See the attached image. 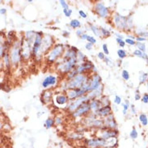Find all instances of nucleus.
<instances>
[{
	"instance_id": "f257e3e1",
	"label": "nucleus",
	"mask_w": 148,
	"mask_h": 148,
	"mask_svg": "<svg viewBox=\"0 0 148 148\" xmlns=\"http://www.w3.org/2000/svg\"><path fill=\"white\" fill-rule=\"evenodd\" d=\"M77 50L75 47H72L71 50H67L64 57L63 62L58 67V69L63 73L70 72L74 69L77 62Z\"/></svg>"
},
{
	"instance_id": "f03ea898",
	"label": "nucleus",
	"mask_w": 148,
	"mask_h": 148,
	"mask_svg": "<svg viewBox=\"0 0 148 148\" xmlns=\"http://www.w3.org/2000/svg\"><path fill=\"white\" fill-rule=\"evenodd\" d=\"M88 82V77L84 74H79L71 78L67 84V88L79 89L81 88Z\"/></svg>"
},
{
	"instance_id": "7ed1b4c3",
	"label": "nucleus",
	"mask_w": 148,
	"mask_h": 148,
	"mask_svg": "<svg viewBox=\"0 0 148 148\" xmlns=\"http://www.w3.org/2000/svg\"><path fill=\"white\" fill-rule=\"evenodd\" d=\"M21 57V48L19 42H15L12 49L11 50V54L9 55V58H11V62L13 64H17L20 61Z\"/></svg>"
},
{
	"instance_id": "20e7f679",
	"label": "nucleus",
	"mask_w": 148,
	"mask_h": 148,
	"mask_svg": "<svg viewBox=\"0 0 148 148\" xmlns=\"http://www.w3.org/2000/svg\"><path fill=\"white\" fill-rule=\"evenodd\" d=\"M64 50V46L61 44H58L56 45L50 52V54L48 55V61H50L51 62H54L58 59V58L61 56V54H62Z\"/></svg>"
},
{
	"instance_id": "39448f33",
	"label": "nucleus",
	"mask_w": 148,
	"mask_h": 148,
	"mask_svg": "<svg viewBox=\"0 0 148 148\" xmlns=\"http://www.w3.org/2000/svg\"><path fill=\"white\" fill-rule=\"evenodd\" d=\"M86 92H87V89L85 88L84 85L81 88L70 89L67 92V98H69L70 100H74V99L75 100V99L80 97L82 96H84Z\"/></svg>"
},
{
	"instance_id": "423d86ee",
	"label": "nucleus",
	"mask_w": 148,
	"mask_h": 148,
	"mask_svg": "<svg viewBox=\"0 0 148 148\" xmlns=\"http://www.w3.org/2000/svg\"><path fill=\"white\" fill-rule=\"evenodd\" d=\"M85 143L87 144V146H88L90 147H106V140L103 139L101 138L86 139L85 140Z\"/></svg>"
},
{
	"instance_id": "0eeeda50",
	"label": "nucleus",
	"mask_w": 148,
	"mask_h": 148,
	"mask_svg": "<svg viewBox=\"0 0 148 148\" xmlns=\"http://www.w3.org/2000/svg\"><path fill=\"white\" fill-rule=\"evenodd\" d=\"M101 83V78L100 77V75H94L92 79H90L89 81L88 82V85L89 92H92V91H95L99 88L101 87L100 85Z\"/></svg>"
},
{
	"instance_id": "6e6552de",
	"label": "nucleus",
	"mask_w": 148,
	"mask_h": 148,
	"mask_svg": "<svg viewBox=\"0 0 148 148\" xmlns=\"http://www.w3.org/2000/svg\"><path fill=\"white\" fill-rule=\"evenodd\" d=\"M41 41H42V33H37L35 36L33 45V54L34 56H37L38 54L41 45Z\"/></svg>"
},
{
	"instance_id": "1a4fd4ad",
	"label": "nucleus",
	"mask_w": 148,
	"mask_h": 148,
	"mask_svg": "<svg viewBox=\"0 0 148 148\" xmlns=\"http://www.w3.org/2000/svg\"><path fill=\"white\" fill-rule=\"evenodd\" d=\"M88 96H82L80 97H79L78 99H75L74 101L71 102V104L69 105L68 109L70 111H74V110L77 109L81 105H83L84 103L88 100Z\"/></svg>"
},
{
	"instance_id": "9d476101",
	"label": "nucleus",
	"mask_w": 148,
	"mask_h": 148,
	"mask_svg": "<svg viewBox=\"0 0 148 148\" xmlns=\"http://www.w3.org/2000/svg\"><path fill=\"white\" fill-rule=\"evenodd\" d=\"M114 22L116 26L120 29H126L127 28V19L126 17L116 15L114 17Z\"/></svg>"
},
{
	"instance_id": "9b49d317",
	"label": "nucleus",
	"mask_w": 148,
	"mask_h": 148,
	"mask_svg": "<svg viewBox=\"0 0 148 148\" xmlns=\"http://www.w3.org/2000/svg\"><path fill=\"white\" fill-rule=\"evenodd\" d=\"M95 11L100 17L109 16V9L106 7L102 3H97L95 5Z\"/></svg>"
},
{
	"instance_id": "f8f14e48",
	"label": "nucleus",
	"mask_w": 148,
	"mask_h": 148,
	"mask_svg": "<svg viewBox=\"0 0 148 148\" xmlns=\"http://www.w3.org/2000/svg\"><path fill=\"white\" fill-rule=\"evenodd\" d=\"M52 44H53V39L50 36H45L41 41V45L40 50H41L43 53H45V51L50 49Z\"/></svg>"
},
{
	"instance_id": "ddd939ff",
	"label": "nucleus",
	"mask_w": 148,
	"mask_h": 148,
	"mask_svg": "<svg viewBox=\"0 0 148 148\" xmlns=\"http://www.w3.org/2000/svg\"><path fill=\"white\" fill-rule=\"evenodd\" d=\"M89 110H90V105H89L88 103H86V102H85L83 105H81L75 111V113H73V115H74V117H80L82 115L87 113Z\"/></svg>"
},
{
	"instance_id": "4468645a",
	"label": "nucleus",
	"mask_w": 148,
	"mask_h": 148,
	"mask_svg": "<svg viewBox=\"0 0 148 148\" xmlns=\"http://www.w3.org/2000/svg\"><path fill=\"white\" fill-rule=\"evenodd\" d=\"M57 83V78L53 75L47 76L42 82V87L45 88H48L50 86H54Z\"/></svg>"
},
{
	"instance_id": "2eb2a0df",
	"label": "nucleus",
	"mask_w": 148,
	"mask_h": 148,
	"mask_svg": "<svg viewBox=\"0 0 148 148\" xmlns=\"http://www.w3.org/2000/svg\"><path fill=\"white\" fill-rule=\"evenodd\" d=\"M117 131L113 130H107L105 131L102 132L101 134V138L105 140H108L112 138H116V136L117 135Z\"/></svg>"
},
{
	"instance_id": "dca6fc26",
	"label": "nucleus",
	"mask_w": 148,
	"mask_h": 148,
	"mask_svg": "<svg viewBox=\"0 0 148 148\" xmlns=\"http://www.w3.org/2000/svg\"><path fill=\"white\" fill-rule=\"evenodd\" d=\"M106 126L109 127L110 129H115L117 127V123L115 122L114 117L113 114H109L107 116V117L105 120Z\"/></svg>"
},
{
	"instance_id": "f3484780",
	"label": "nucleus",
	"mask_w": 148,
	"mask_h": 148,
	"mask_svg": "<svg viewBox=\"0 0 148 148\" xmlns=\"http://www.w3.org/2000/svg\"><path fill=\"white\" fill-rule=\"evenodd\" d=\"M111 110H112V109L109 105L103 106L97 110V114L99 116H101V117H106V116L110 114Z\"/></svg>"
},
{
	"instance_id": "a211bd4d",
	"label": "nucleus",
	"mask_w": 148,
	"mask_h": 148,
	"mask_svg": "<svg viewBox=\"0 0 148 148\" xmlns=\"http://www.w3.org/2000/svg\"><path fill=\"white\" fill-rule=\"evenodd\" d=\"M56 102L58 103V105H65L68 100V98L67 96H65L63 94H60L58 96H57V97H56Z\"/></svg>"
},
{
	"instance_id": "6ab92c4d",
	"label": "nucleus",
	"mask_w": 148,
	"mask_h": 148,
	"mask_svg": "<svg viewBox=\"0 0 148 148\" xmlns=\"http://www.w3.org/2000/svg\"><path fill=\"white\" fill-rule=\"evenodd\" d=\"M100 100H94L92 99V100L89 103V105H90V109L92 110H98L100 108Z\"/></svg>"
},
{
	"instance_id": "aec40b11",
	"label": "nucleus",
	"mask_w": 148,
	"mask_h": 148,
	"mask_svg": "<svg viewBox=\"0 0 148 148\" xmlns=\"http://www.w3.org/2000/svg\"><path fill=\"white\" fill-rule=\"evenodd\" d=\"M51 96H52V92H51L50 90V91L48 90V91L44 92L42 96H41V101H42L43 103H47V102H49L50 100Z\"/></svg>"
},
{
	"instance_id": "412c9836",
	"label": "nucleus",
	"mask_w": 148,
	"mask_h": 148,
	"mask_svg": "<svg viewBox=\"0 0 148 148\" xmlns=\"http://www.w3.org/2000/svg\"><path fill=\"white\" fill-rule=\"evenodd\" d=\"M134 54L135 55V56H137V57H139V58H142L147 60V55L144 52H142V51L138 50H136L134 52Z\"/></svg>"
},
{
	"instance_id": "4be33fe9",
	"label": "nucleus",
	"mask_w": 148,
	"mask_h": 148,
	"mask_svg": "<svg viewBox=\"0 0 148 148\" xmlns=\"http://www.w3.org/2000/svg\"><path fill=\"white\" fill-rule=\"evenodd\" d=\"M139 121L142 122L143 124V126H147L148 124V122H147V116L146 114H144V113H142V114L139 116Z\"/></svg>"
},
{
	"instance_id": "5701e85b",
	"label": "nucleus",
	"mask_w": 148,
	"mask_h": 148,
	"mask_svg": "<svg viewBox=\"0 0 148 148\" xmlns=\"http://www.w3.org/2000/svg\"><path fill=\"white\" fill-rule=\"evenodd\" d=\"M70 25L73 29H76V28H79L81 26V23L78 20H72L71 23H70Z\"/></svg>"
},
{
	"instance_id": "b1692460",
	"label": "nucleus",
	"mask_w": 148,
	"mask_h": 148,
	"mask_svg": "<svg viewBox=\"0 0 148 148\" xmlns=\"http://www.w3.org/2000/svg\"><path fill=\"white\" fill-rule=\"evenodd\" d=\"M54 125V119L48 118L46 121H45V127L48 128V129L51 128Z\"/></svg>"
},
{
	"instance_id": "393cba45",
	"label": "nucleus",
	"mask_w": 148,
	"mask_h": 148,
	"mask_svg": "<svg viewBox=\"0 0 148 148\" xmlns=\"http://www.w3.org/2000/svg\"><path fill=\"white\" fill-rule=\"evenodd\" d=\"M3 60H4V62L6 64V66L9 67H10V58H9V54L7 53H3Z\"/></svg>"
},
{
	"instance_id": "a878e982",
	"label": "nucleus",
	"mask_w": 148,
	"mask_h": 148,
	"mask_svg": "<svg viewBox=\"0 0 148 148\" xmlns=\"http://www.w3.org/2000/svg\"><path fill=\"white\" fill-rule=\"evenodd\" d=\"M136 44H137V46L138 48V50L142 51V52H144V51L146 50V45H145L144 43L137 42Z\"/></svg>"
},
{
	"instance_id": "bb28decb",
	"label": "nucleus",
	"mask_w": 148,
	"mask_h": 148,
	"mask_svg": "<svg viewBox=\"0 0 148 148\" xmlns=\"http://www.w3.org/2000/svg\"><path fill=\"white\" fill-rule=\"evenodd\" d=\"M117 54H118L119 58H122V59L126 57V51L123 50H117Z\"/></svg>"
},
{
	"instance_id": "cd10ccee",
	"label": "nucleus",
	"mask_w": 148,
	"mask_h": 148,
	"mask_svg": "<svg viewBox=\"0 0 148 148\" xmlns=\"http://www.w3.org/2000/svg\"><path fill=\"white\" fill-rule=\"evenodd\" d=\"M130 138H133V139H136L137 138H138V132H137V130H136V129H133L132 130V131L130 132Z\"/></svg>"
},
{
	"instance_id": "c85d7f7f",
	"label": "nucleus",
	"mask_w": 148,
	"mask_h": 148,
	"mask_svg": "<svg viewBox=\"0 0 148 148\" xmlns=\"http://www.w3.org/2000/svg\"><path fill=\"white\" fill-rule=\"evenodd\" d=\"M122 78L125 80H128L130 79V74L126 70H124L122 71Z\"/></svg>"
},
{
	"instance_id": "c756f323",
	"label": "nucleus",
	"mask_w": 148,
	"mask_h": 148,
	"mask_svg": "<svg viewBox=\"0 0 148 148\" xmlns=\"http://www.w3.org/2000/svg\"><path fill=\"white\" fill-rule=\"evenodd\" d=\"M86 40L88 41V43H91V44H95V43L96 42V38H94L93 37H92V36H88V37H87Z\"/></svg>"
},
{
	"instance_id": "7c9ffc66",
	"label": "nucleus",
	"mask_w": 148,
	"mask_h": 148,
	"mask_svg": "<svg viewBox=\"0 0 148 148\" xmlns=\"http://www.w3.org/2000/svg\"><path fill=\"white\" fill-rule=\"evenodd\" d=\"M60 3V4L62 5V7H63L64 10H69V5L67 3V2L66 1H64V0H61L59 2Z\"/></svg>"
},
{
	"instance_id": "2f4dec72",
	"label": "nucleus",
	"mask_w": 148,
	"mask_h": 148,
	"mask_svg": "<svg viewBox=\"0 0 148 148\" xmlns=\"http://www.w3.org/2000/svg\"><path fill=\"white\" fill-rule=\"evenodd\" d=\"M91 28H92V31L93 32L95 35L100 36V29H97L96 27H95V26L93 25H91Z\"/></svg>"
},
{
	"instance_id": "473e14b6",
	"label": "nucleus",
	"mask_w": 148,
	"mask_h": 148,
	"mask_svg": "<svg viewBox=\"0 0 148 148\" xmlns=\"http://www.w3.org/2000/svg\"><path fill=\"white\" fill-rule=\"evenodd\" d=\"M123 114L125 115L126 113V111L128 110V109H129V101L128 100H126V104L125 105H123Z\"/></svg>"
},
{
	"instance_id": "72a5a7b5",
	"label": "nucleus",
	"mask_w": 148,
	"mask_h": 148,
	"mask_svg": "<svg viewBox=\"0 0 148 148\" xmlns=\"http://www.w3.org/2000/svg\"><path fill=\"white\" fill-rule=\"evenodd\" d=\"M100 32L102 33V35H104V36H105V37H109V36H110L109 32L108 30H106L105 29H104V28L100 29Z\"/></svg>"
},
{
	"instance_id": "f704fd0d",
	"label": "nucleus",
	"mask_w": 148,
	"mask_h": 148,
	"mask_svg": "<svg viewBox=\"0 0 148 148\" xmlns=\"http://www.w3.org/2000/svg\"><path fill=\"white\" fill-rule=\"evenodd\" d=\"M63 12L66 16L70 17L72 14V10H71V9H69V10H64L63 9Z\"/></svg>"
},
{
	"instance_id": "c9c22d12",
	"label": "nucleus",
	"mask_w": 148,
	"mask_h": 148,
	"mask_svg": "<svg viewBox=\"0 0 148 148\" xmlns=\"http://www.w3.org/2000/svg\"><path fill=\"white\" fill-rule=\"evenodd\" d=\"M125 43H127V44H129V45H135L136 42L134 41V40H131V39H129L127 38L126 41H125Z\"/></svg>"
},
{
	"instance_id": "e433bc0d",
	"label": "nucleus",
	"mask_w": 148,
	"mask_h": 148,
	"mask_svg": "<svg viewBox=\"0 0 148 148\" xmlns=\"http://www.w3.org/2000/svg\"><path fill=\"white\" fill-rule=\"evenodd\" d=\"M117 43L119 44V45L121 47H124L125 46V45H126V43H125V41H123L122 39L117 38Z\"/></svg>"
},
{
	"instance_id": "4c0bfd02",
	"label": "nucleus",
	"mask_w": 148,
	"mask_h": 148,
	"mask_svg": "<svg viewBox=\"0 0 148 148\" xmlns=\"http://www.w3.org/2000/svg\"><path fill=\"white\" fill-rule=\"evenodd\" d=\"M147 73H145V74H143V76L141 77V81H140V83L141 84H143V83H144L145 81L147 80Z\"/></svg>"
},
{
	"instance_id": "58836bf2",
	"label": "nucleus",
	"mask_w": 148,
	"mask_h": 148,
	"mask_svg": "<svg viewBox=\"0 0 148 148\" xmlns=\"http://www.w3.org/2000/svg\"><path fill=\"white\" fill-rule=\"evenodd\" d=\"M114 102L115 104H117V105H120V104L122 103V98L120 97V96H115Z\"/></svg>"
},
{
	"instance_id": "ea45409f",
	"label": "nucleus",
	"mask_w": 148,
	"mask_h": 148,
	"mask_svg": "<svg viewBox=\"0 0 148 148\" xmlns=\"http://www.w3.org/2000/svg\"><path fill=\"white\" fill-rule=\"evenodd\" d=\"M103 50H104V53H105V54H109V49H108V46H107L106 44H104V45H103Z\"/></svg>"
},
{
	"instance_id": "a19ab883",
	"label": "nucleus",
	"mask_w": 148,
	"mask_h": 148,
	"mask_svg": "<svg viewBox=\"0 0 148 148\" xmlns=\"http://www.w3.org/2000/svg\"><path fill=\"white\" fill-rule=\"evenodd\" d=\"M4 53V46L3 45L2 43H0V56H3Z\"/></svg>"
},
{
	"instance_id": "79ce46f5",
	"label": "nucleus",
	"mask_w": 148,
	"mask_h": 148,
	"mask_svg": "<svg viewBox=\"0 0 148 148\" xmlns=\"http://www.w3.org/2000/svg\"><path fill=\"white\" fill-rule=\"evenodd\" d=\"M143 101L145 104H147L148 103V94L147 93L144 94L143 98Z\"/></svg>"
},
{
	"instance_id": "37998d69",
	"label": "nucleus",
	"mask_w": 148,
	"mask_h": 148,
	"mask_svg": "<svg viewBox=\"0 0 148 148\" xmlns=\"http://www.w3.org/2000/svg\"><path fill=\"white\" fill-rule=\"evenodd\" d=\"M85 47H86V49H87V50H92V44H91V43L88 42L87 44H86Z\"/></svg>"
},
{
	"instance_id": "c03bdc74",
	"label": "nucleus",
	"mask_w": 148,
	"mask_h": 148,
	"mask_svg": "<svg viewBox=\"0 0 148 148\" xmlns=\"http://www.w3.org/2000/svg\"><path fill=\"white\" fill-rule=\"evenodd\" d=\"M79 15H80V16H82L83 18H87V14L84 12V11H79Z\"/></svg>"
},
{
	"instance_id": "a18cd8bd",
	"label": "nucleus",
	"mask_w": 148,
	"mask_h": 148,
	"mask_svg": "<svg viewBox=\"0 0 148 148\" xmlns=\"http://www.w3.org/2000/svg\"><path fill=\"white\" fill-rule=\"evenodd\" d=\"M98 58H99L100 59H105V57L104 53H100H100L98 54Z\"/></svg>"
},
{
	"instance_id": "49530a36",
	"label": "nucleus",
	"mask_w": 148,
	"mask_h": 148,
	"mask_svg": "<svg viewBox=\"0 0 148 148\" xmlns=\"http://www.w3.org/2000/svg\"><path fill=\"white\" fill-rule=\"evenodd\" d=\"M136 40L138 41V42H139V41H145V38L144 37H137Z\"/></svg>"
},
{
	"instance_id": "de8ad7c7",
	"label": "nucleus",
	"mask_w": 148,
	"mask_h": 148,
	"mask_svg": "<svg viewBox=\"0 0 148 148\" xmlns=\"http://www.w3.org/2000/svg\"><path fill=\"white\" fill-rule=\"evenodd\" d=\"M61 122H62V121H61V119L57 118V119H55L54 123H56V124H58H58H60V123H61Z\"/></svg>"
},
{
	"instance_id": "09e8293b",
	"label": "nucleus",
	"mask_w": 148,
	"mask_h": 148,
	"mask_svg": "<svg viewBox=\"0 0 148 148\" xmlns=\"http://www.w3.org/2000/svg\"><path fill=\"white\" fill-rule=\"evenodd\" d=\"M87 37H88L87 34H83V35H81V38L83 39V40H85V39L87 38Z\"/></svg>"
},
{
	"instance_id": "8fccbe9b",
	"label": "nucleus",
	"mask_w": 148,
	"mask_h": 148,
	"mask_svg": "<svg viewBox=\"0 0 148 148\" xmlns=\"http://www.w3.org/2000/svg\"><path fill=\"white\" fill-rule=\"evenodd\" d=\"M140 99V95L138 93H136L135 95V100H138Z\"/></svg>"
},
{
	"instance_id": "3c124183",
	"label": "nucleus",
	"mask_w": 148,
	"mask_h": 148,
	"mask_svg": "<svg viewBox=\"0 0 148 148\" xmlns=\"http://www.w3.org/2000/svg\"><path fill=\"white\" fill-rule=\"evenodd\" d=\"M6 13V9H0V14H5Z\"/></svg>"
},
{
	"instance_id": "603ef678",
	"label": "nucleus",
	"mask_w": 148,
	"mask_h": 148,
	"mask_svg": "<svg viewBox=\"0 0 148 148\" xmlns=\"http://www.w3.org/2000/svg\"><path fill=\"white\" fill-rule=\"evenodd\" d=\"M76 33H77V35H78V36H81V34H82V30H81V29L78 30Z\"/></svg>"
},
{
	"instance_id": "864d4df0",
	"label": "nucleus",
	"mask_w": 148,
	"mask_h": 148,
	"mask_svg": "<svg viewBox=\"0 0 148 148\" xmlns=\"http://www.w3.org/2000/svg\"><path fill=\"white\" fill-rule=\"evenodd\" d=\"M98 148H106V147H98Z\"/></svg>"
}]
</instances>
